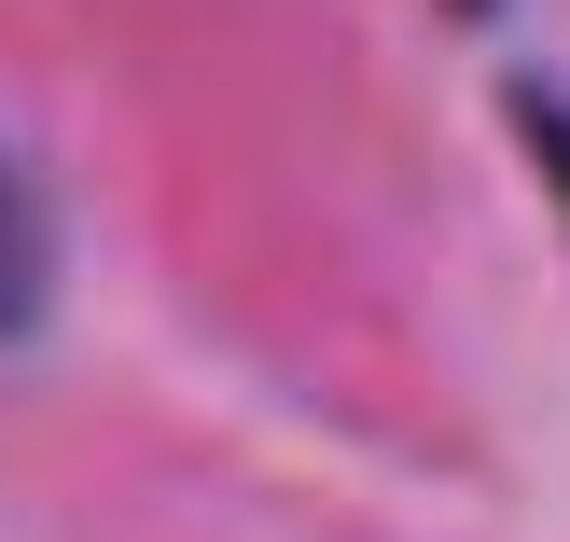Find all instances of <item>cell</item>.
Masks as SVG:
<instances>
[{"label":"cell","instance_id":"cell-3","mask_svg":"<svg viewBox=\"0 0 570 542\" xmlns=\"http://www.w3.org/2000/svg\"><path fill=\"white\" fill-rule=\"evenodd\" d=\"M445 14H501V0H445Z\"/></svg>","mask_w":570,"mask_h":542},{"label":"cell","instance_id":"cell-1","mask_svg":"<svg viewBox=\"0 0 570 542\" xmlns=\"http://www.w3.org/2000/svg\"><path fill=\"white\" fill-rule=\"evenodd\" d=\"M42 306H56V209L28 195V167L0 154V348L42 334Z\"/></svg>","mask_w":570,"mask_h":542},{"label":"cell","instance_id":"cell-2","mask_svg":"<svg viewBox=\"0 0 570 542\" xmlns=\"http://www.w3.org/2000/svg\"><path fill=\"white\" fill-rule=\"evenodd\" d=\"M515 126H529V167H543V181H557V209H570V98H543V83H529V98H515Z\"/></svg>","mask_w":570,"mask_h":542}]
</instances>
